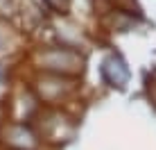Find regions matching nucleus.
<instances>
[{
    "label": "nucleus",
    "mask_w": 156,
    "mask_h": 150,
    "mask_svg": "<svg viewBox=\"0 0 156 150\" xmlns=\"http://www.w3.org/2000/svg\"><path fill=\"white\" fill-rule=\"evenodd\" d=\"M52 5H57V7H66V0H50Z\"/></svg>",
    "instance_id": "nucleus-1"
}]
</instances>
